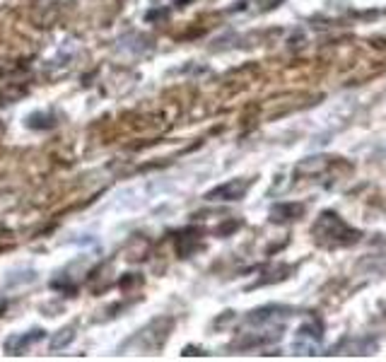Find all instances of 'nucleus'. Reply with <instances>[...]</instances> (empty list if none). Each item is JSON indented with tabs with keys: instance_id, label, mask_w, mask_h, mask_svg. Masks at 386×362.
<instances>
[{
	"instance_id": "obj_1",
	"label": "nucleus",
	"mask_w": 386,
	"mask_h": 362,
	"mask_svg": "<svg viewBox=\"0 0 386 362\" xmlns=\"http://www.w3.org/2000/svg\"><path fill=\"white\" fill-rule=\"evenodd\" d=\"M314 237L326 249H338V246H353L360 241V232L353 229L346 220L333 211H323L319 220L314 223Z\"/></svg>"
},
{
	"instance_id": "obj_8",
	"label": "nucleus",
	"mask_w": 386,
	"mask_h": 362,
	"mask_svg": "<svg viewBox=\"0 0 386 362\" xmlns=\"http://www.w3.org/2000/svg\"><path fill=\"white\" fill-rule=\"evenodd\" d=\"M3 309H5V302H3V300H0V312H3Z\"/></svg>"
},
{
	"instance_id": "obj_3",
	"label": "nucleus",
	"mask_w": 386,
	"mask_h": 362,
	"mask_svg": "<svg viewBox=\"0 0 386 362\" xmlns=\"http://www.w3.org/2000/svg\"><path fill=\"white\" fill-rule=\"evenodd\" d=\"M252 183L254 179H232L227 183H220L210 193H206V201H239V198H244V193L249 191Z\"/></svg>"
},
{
	"instance_id": "obj_7",
	"label": "nucleus",
	"mask_w": 386,
	"mask_h": 362,
	"mask_svg": "<svg viewBox=\"0 0 386 362\" xmlns=\"http://www.w3.org/2000/svg\"><path fill=\"white\" fill-rule=\"evenodd\" d=\"M176 3H179V5H186V3H191V0H176Z\"/></svg>"
},
{
	"instance_id": "obj_5",
	"label": "nucleus",
	"mask_w": 386,
	"mask_h": 362,
	"mask_svg": "<svg viewBox=\"0 0 386 362\" xmlns=\"http://www.w3.org/2000/svg\"><path fill=\"white\" fill-rule=\"evenodd\" d=\"M302 211H304V208H302L300 203H280V206H275L273 211H270V220H273V223L295 220V218H300Z\"/></svg>"
},
{
	"instance_id": "obj_6",
	"label": "nucleus",
	"mask_w": 386,
	"mask_h": 362,
	"mask_svg": "<svg viewBox=\"0 0 386 362\" xmlns=\"http://www.w3.org/2000/svg\"><path fill=\"white\" fill-rule=\"evenodd\" d=\"M72 338H75V326H63L51 338V350H63L65 345H70Z\"/></svg>"
},
{
	"instance_id": "obj_4",
	"label": "nucleus",
	"mask_w": 386,
	"mask_h": 362,
	"mask_svg": "<svg viewBox=\"0 0 386 362\" xmlns=\"http://www.w3.org/2000/svg\"><path fill=\"white\" fill-rule=\"evenodd\" d=\"M41 338H44V329H32V331H27L22 335H13V338L5 340V350H8L10 355H22L24 350H27V345L39 343Z\"/></svg>"
},
{
	"instance_id": "obj_2",
	"label": "nucleus",
	"mask_w": 386,
	"mask_h": 362,
	"mask_svg": "<svg viewBox=\"0 0 386 362\" xmlns=\"http://www.w3.org/2000/svg\"><path fill=\"white\" fill-rule=\"evenodd\" d=\"M321 340H323V324L319 319H309V322H304L297 329L292 350H295L297 355H314L316 350H319Z\"/></svg>"
}]
</instances>
